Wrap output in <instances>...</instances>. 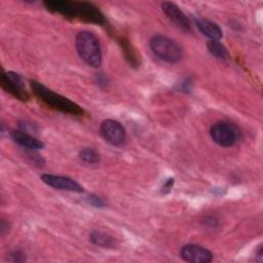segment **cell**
Returning a JSON list of instances; mask_svg holds the SVG:
<instances>
[{
  "instance_id": "obj_1",
  "label": "cell",
  "mask_w": 263,
  "mask_h": 263,
  "mask_svg": "<svg viewBox=\"0 0 263 263\" xmlns=\"http://www.w3.org/2000/svg\"><path fill=\"white\" fill-rule=\"evenodd\" d=\"M47 10L64 15L69 18H77L95 25L106 24L102 11L92 3L69 1V0H47L44 2Z\"/></svg>"
},
{
  "instance_id": "obj_2",
  "label": "cell",
  "mask_w": 263,
  "mask_h": 263,
  "mask_svg": "<svg viewBox=\"0 0 263 263\" xmlns=\"http://www.w3.org/2000/svg\"><path fill=\"white\" fill-rule=\"evenodd\" d=\"M30 85H31V89H32L33 93L40 101H42L45 105H47L51 109H54V110L60 111L65 114L74 115V116L83 115L84 111L79 105H77L76 103L72 102L71 100L52 91L51 89L47 88L42 83H40L36 80H31Z\"/></svg>"
},
{
  "instance_id": "obj_3",
  "label": "cell",
  "mask_w": 263,
  "mask_h": 263,
  "mask_svg": "<svg viewBox=\"0 0 263 263\" xmlns=\"http://www.w3.org/2000/svg\"><path fill=\"white\" fill-rule=\"evenodd\" d=\"M76 50L88 66L99 68L102 64V52L98 37L89 31H81L75 38Z\"/></svg>"
},
{
  "instance_id": "obj_4",
  "label": "cell",
  "mask_w": 263,
  "mask_h": 263,
  "mask_svg": "<svg viewBox=\"0 0 263 263\" xmlns=\"http://www.w3.org/2000/svg\"><path fill=\"white\" fill-rule=\"evenodd\" d=\"M149 45L152 52L166 63H178L183 57L181 46L175 40L164 35H154L150 39Z\"/></svg>"
},
{
  "instance_id": "obj_5",
  "label": "cell",
  "mask_w": 263,
  "mask_h": 263,
  "mask_svg": "<svg viewBox=\"0 0 263 263\" xmlns=\"http://www.w3.org/2000/svg\"><path fill=\"white\" fill-rule=\"evenodd\" d=\"M210 135L213 141L219 146L231 147L238 141L240 132L232 122L219 121L211 126Z\"/></svg>"
},
{
  "instance_id": "obj_6",
  "label": "cell",
  "mask_w": 263,
  "mask_h": 263,
  "mask_svg": "<svg viewBox=\"0 0 263 263\" xmlns=\"http://www.w3.org/2000/svg\"><path fill=\"white\" fill-rule=\"evenodd\" d=\"M1 87L14 98L21 101H28L29 93L25 88L23 78L15 72H2Z\"/></svg>"
},
{
  "instance_id": "obj_7",
  "label": "cell",
  "mask_w": 263,
  "mask_h": 263,
  "mask_svg": "<svg viewBox=\"0 0 263 263\" xmlns=\"http://www.w3.org/2000/svg\"><path fill=\"white\" fill-rule=\"evenodd\" d=\"M100 134L103 139L113 146H120L125 141V129L116 120L106 119L100 125Z\"/></svg>"
},
{
  "instance_id": "obj_8",
  "label": "cell",
  "mask_w": 263,
  "mask_h": 263,
  "mask_svg": "<svg viewBox=\"0 0 263 263\" xmlns=\"http://www.w3.org/2000/svg\"><path fill=\"white\" fill-rule=\"evenodd\" d=\"M180 256L190 263H209L213 260V254L208 249L197 245H185L180 250Z\"/></svg>"
},
{
  "instance_id": "obj_9",
  "label": "cell",
  "mask_w": 263,
  "mask_h": 263,
  "mask_svg": "<svg viewBox=\"0 0 263 263\" xmlns=\"http://www.w3.org/2000/svg\"><path fill=\"white\" fill-rule=\"evenodd\" d=\"M41 180L48 186L59 189V190H66L72 192H83V187L77 183L75 180L65 177V176H57L51 174H43L41 176Z\"/></svg>"
},
{
  "instance_id": "obj_10",
  "label": "cell",
  "mask_w": 263,
  "mask_h": 263,
  "mask_svg": "<svg viewBox=\"0 0 263 263\" xmlns=\"http://www.w3.org/2000/svg\"><path fill=\"white\" fill-rule=\"evenodd\" d=\"M162 11L167 16V18L180 30L184 32H190L191 26L189 23L188 17L186 14L177 6L175 3L172 2H163L161 4Z\"/></svg>"
},
{
  "instance_id": "obj_11",
  "label": "cell",
  "mask_w": 263,
  "mask_h": 263,
  "mask_svg": "<svg viewBox=\"0 0 263 263\" xmlns=\"http://www.w3.org/2000/svg\"><path fill=\"white\" fill-rule=\"evenodd\" d=\"M10 137L13 142L29 150H38L44 147V144L41 141L23 130H11Z\"/></svg>"
},
{
  "instance_id": "obj_12",
  "label": "cell",
  "mask_w": 263,
  "mask_h": 263,
  "mask_svg": "<svg viewBox=\"0 0 263 263\" xmlns=\"http://www.w3.org/2000/svg\"><path fill=\"white\" fill-rule=\"evenodd\" d=\"M195 24L199 31L211 40H220L223 36L221 28L214 22L204 18H196Z\"/></svg>"
},
{
  "instance_id": "obj_13",
  "label": "cell",
  "mask_w": 263,
  "mask_h": 263,
  "mask_svg": "<svg viewBox=\"0 0 263 263\" xmlns=\"http://www.w3.org/2000/svg\"><path fill=\"white\" fill-rule=\"evenodd\" d=\"M89 239L92 243L102 248H113L115 246L114 237L101 231H92L89 235Z\"/></svg>"
},
{
  "instance_id": "obj_14",
  "label": "cell",
  "mask_w": 263,
  "mask_h": 263,
  "mask_svg": "<svg viewBox=\"0 0 263 263\" xmlns=\"http://www.w3.org/2000/svg\"><path fill=\"white\" fill-rule=\"evenodd\" d=\"M206 46H208L210 53L212 55L216 57L217 59L222 60V61H227L230 59L227 48L222 43H220L218 40H210L208 42Z\"/></svg>"
},
{
  "instance_id": "obj_15",
  "label": "cell",
  "mask_w": 263,
  "mask_h": 263,
  "mask_svg": "<svg viewBox=\"0 0 263 263\" xmlns=\"http://www.w3.org/2000/svg\"><path fill=\"white\" fill-rule=\"evenodd\" d=\"M119 43L121 45L122 51H123V53L125 55V59L129 62V64L133 65V66H138V64H139L138 58H137L134 49L130 47L129 42L126 39H124V38H120L119 39Z\"/></svg>"
},
{
  "instance_id": "obj_16",
  "label": "cell",
  "mask_w": 263,
  "mask_h": 263,
  "mask_svg": "<svg viewBox=\"0 0 263 263\" xmlns=\"http://www.w3.org/2000/svg\"><path fill=\"white\" fill-rule=\"evenodd\" d=\"M79 157L87 163H97L100 160L99 153L92 148H84L79 152Z\"/></svg>"
},
{
  "instance_id": "obj_17",
  "label": "cell",
  "mask_w": 263,
  "mask_h": 263,
  "mask_svg": "<svg viewBox=\"0 0 263 263\" xmlns=\"http://www.w3.org/2000/svg\"><path fill=\"white\" fill-rule=\"evenodd\" d=\"M87 201H88L89 204H91L93 206H97V208L105 206V201L101 197H99L95 194H91V195L87 196Z\"/></svg>"
},
{
  "instance_id": "obj_18",
  "label": "cell",
  "mask_w": 263,
  "mask_h": 263,
  "mask_svg": "<svg viewBox=\"0 0 263 263\" xmlns=\"http://www.w3.org/2000/svg\"><path fill=\"white\" fill-rule=\"evenodd\" d=\"M9 256H10V260L13 261V262H23V261L26 260V257H25L24 253L18 251V250H15V251L11 252L9 254Z\"/></svg>"
},
{
  "instance_id": "obj_19",
  "label": "cell",
  "mask_w": 263,
  "mask_h": 263,
  "mask_svg": "<svg viewBox=\"0 0 263 263\" xmlns=\"http://www.w3.org/2000/svg\"><path fill=\"white\" fill-rule=\"evenodd\" d=\"M174 182H175V180H174L173 178L167 179V180L164 182V184H163V186H162V188H161V192L164 193V194H165V193H168V192L171 191L173 185H174Z\"/></svg>"
}]
</instances>
